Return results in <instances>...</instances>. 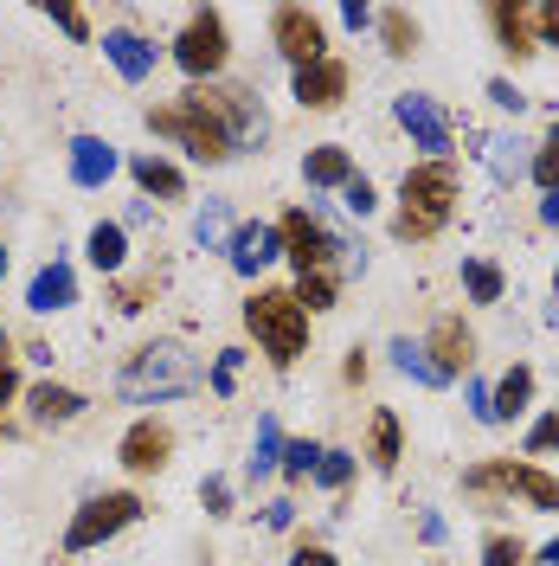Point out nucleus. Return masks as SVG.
<instances>
[{"label": "nucleus", "instance_id": "f704fd0d", "mask_svg": "<svg viewBox=\"0 0 559 566\" xmlns=\"http://www.w3.org/2000/svg\"><path fill=\"white\" fill-rule=\"evenodd\" d=\"M483 566H527L521 541H508V534H489V541H483Z\"/></svg>", "mask_w": 559, "mask_h": 566}, {"label": "nucleus", "instance_id": "5fc2aeb1", "mask_svg": "<svg viewBox=\"0 0 559 566\" xmlns=\"http://www.w3.org/2000/svg\"><path fill=\"white\" fill-rule=\"evenodd\" d=\"M553 283H559V271H553Z\"/></svg>", "mask_w": 559, "mask_h": 566}, {"label": "nucleus", "instance_id": "a878e982", "mask_svg": "<svg viewBox=\"0 0 559 566\" xmlns=\"http://www.w3.org/2000/svg\"><path fill=\"white\" fill-rule=\"evenodd\" d=\"M392 367H399V374H412L419 387H451V380H444V374L431 367V354H424V342H392Z\"/></svg>", "mask_w": 559, "mask_h": 566}, {"label": "nucleus", "instance_id": "58836bf2", "mask_svg": "<svg viewBox=\"0 0 559 566\" xmlns=\"http://www.w3.org/2000/svg\"><path fill=\"white\" fill-rule=\"evenodd\" d=\"M232 374H239V348L219 354V367H212V392H232Z\"/></svg>", "mask_w": 559, "mask_h": 566}, {"label": "nucleus", "instance_id": "ea45409f", "mask_svg": "<svg viewBox=\"0 0 559 566\" xmlns=\"http://www.w3.org/2000/svg\"><path fill=\"white\" fill-rule=\"evenodd\" d=\"M52 20H59V27H65L71 39H91V20H84L77 7H52Z\"/></svg>", "mask_w": 559, "mask_h": 566}, {"label": "nucleus", "instance_id": "a19ab883", "mask_svg": "<svg viewBox=\"0 0 559 566\" xmlns=\"http://www.w3.org/2000/svg\"><path fill=\"white\" fill-rule=\"evenodd\" d=\"M534 33L547 45H559V7H534Z\"/></svg>", "mask_w": 559, "mask_h": 566}, {"label": "nucleus", "instance_id": "2f4dec72", "mask_svg": "<svg viewBox=\"0 0 559 566\" xmlns=\"http://www.w3.org/2000/svg\"><path fill=\"white\" fill-rule=\"evenodd\" d=\"M315 458H321V444H315V438H289L277 470L289 476V483H303V476H315Z\"/></svg>", "mask_w": 559, "mask_h": 566}, {"label": "nucleus", "instance_id": "bb28decb", "mask_svg": "<svg viewBox=\"0 0 559 566\" xmlns=\"http://www.w3.org/2000/svg\"><path fill=\"white\" fill-rule=\"evenodd\" d=\"M283 463V431H277V419H257V438H251V476H271Z\"/></svg>", "mask_w": 559, "mask_h": 566}, {"label": "nucleus", "instance_id": "7c9ffc66", "mask_svg": "<svg viewBox=\"0 0 559 566\" xmlns=\"http://www.w3.org/2000/svg\"><path fill=\"white\" fill-rule=\"evenodd\" d=\"M463 290H470V303H502V271L489 258H470L463 264Z\"/></svg>", "mask_w": 559, "mask_h": 566}, {"label": "nucleus", "instance_id": "f3484780", "mask_svg": "<svg viewBox=\"0 0 559 566\" xmlns=\"http://www.w3.org/2000/svg\"><path fill=\"white\" fill-rule=\"evenodd\" d=\"M71 303H77V277H71L65 258H52V264L33 277V290H27V310H33V316H59V310H71Z\"/></svg>", "mask_w": 559, "mask_h": 566}, {"label": "nucleus", "instance_id": "7ed1b4c3", "mask_svg": "<svg viewBox=\"0 0 559 566\" xmlns=\"http://www.w3.org/2000/svg\"><path fill=\"white\" fill-rule=\"evenodd\" d=\"M245 328L257 335V348L271 354V367H296L309 348V316L296 303V290H257L245 303Z\"/></svg>", "mask_w": 559, "mask_h": 566}, {"label": "nucleus", "instance_id": "393cba45", "mask_svg": "<svg viewBox=\"0 0 559 566\" xmlns=\"http://www.w3.org/2000/svg\"><path fill=\"white\" fill-rule=\"evenodd\" d=\"M367 458H373V470H399V419H392V412H373Z\"/></svg>", "mask_w": 559, "mask_h": 566}, {"label": "nucleus", "instance_id": "603ef678", "mask_svg": "<svg viewBox=\"0 0 559 566\" xmlns=\"http://www.w3.org/2000/svg\"><path fill=\"white\" fill-rule=\"evenodd\" d=\"M0 277H7V245H0Z\"/></svg>", "mask_w": 559, "mask_h": 566}, {"label": "nucleus", "instance_id": "09e8293b", "mask_svg": "<svg viewBox=\"0 0 559 566\" xmlns=\"http://www.w3.org/2000/svg\"><path fill=\"white\" fill-rule=\"evenodd\" d=\"M540 219H547V226H559V187L547 193V200H540Z\"/></svg>", "mask_w": 559, "mask_h": 566}, {"label": "nucleus", "instance_id": "49530a36", "mask_svg": "<svg viewBox=\"0 0 559 566\" xmlns=\"http://www.w3.org/2000/svg\"><path fill=\"white\" fill-rule=\"evenodd\" d=\"M470 399H476V419L495 424V406H489V387H470Z\"/></svg>", "mask_w": 559, "mask_h": 566}, {"label": "nucleus", "instance_id": "aec40b11", "mask_svg": "<svg viewBox=\"0 0 559 566\" xmlns=\"http://www.w3.org/2000/svg\"><path fill=\"white\" fill-rule=\"evenodd\" d=\"M489 27L495 39H502V52H515V59H527L534 52V7H489Z\"/></svg>", "mask_w": 559, "mask_h": 566}, {"label": "nucleus", "instance_id": "a18cd8bd", "mask_svg": "<svg viewBox=\"0 0 559 566\" xmlns=\"http://www.w3.org/2000/svg\"><path fill=\"white\" fill-rule=\"evenodd\" d=\"M13 392H20V374H13V360H0V406H7Z\"/></svg>", "mask_w": 559, "mask_h": 566}, {"label": "nucleus", "instance_id": "39448f33", "mask_svg": "<svg viewBox=\"0 0 559 566\" xmlns=\"http://www.w3.org/2000/svg\"><path fill=\"white\" fill-rule=\"evenodd\" d=\"M148 129L155 136H168V142H180L193 161H207V168H219V161H232V142H225V129L212 123L207 109H193L187 97L180 104H168V109H148Z\"/></svg>", "mask_w": 559, "mask_h": 566}, {"label": "nucleus", "instance_id": "4c0bfd02", "mask_svg": "<svg viewBox=\"0 0 559 566\" xmlns=\"http://www.w3.org/2000/svg\"><path fill=\"white\" fill-rule=\"evenodd\" d=\"M527 451H559V412H553V419H540L534 431H527Z\"/></svg>", "mask_w": 559, "mask_h": 566}, {"label": "nucleus", "instance_id": "20e7f679", "mask_svg": "<svg viewBox=\"0 0 559 566\" xmlns=\"http://www.w3.org/2000/svg\"><path fill=\"white\" fill-rule=\"evenodd\" d=\"M141 515V495L136 490H109V495H91L77 515H71V528H65V554H91V547H104L109 534H123V528H136Z\"/></svg>", "mask_w": 559, "mask_h": 566}, {"label": "nucleus", "instance_id": "f257e3e1", "mask_svg": "<svg viewBox=\"0 0 559 566\" xmlns=\"http://www.w3.org/2000/svg\"><path fill=\"white\" fill-rule=\"evenodd\" d=\"M207 387V367H200V354L175 342V335H161V342H141L129 360H123V374H116V392L129 399V406H161V399H187V392Z\"/></svg>", "mask_w": 559, "mask_h": 566}, {"label": "nucleus", "instance_id": "6ab92c4d", "mask_svg": "<svg viewBox=\"0 0 559 566\" xmlns=\"http://www.w3.org/2000/svg\"><path fill=\"white\" fill-rule=\"evenodd\" d=\"M109 175H116V148H109L104 136L71 142V180H77V187H104Z\"/></svg>", "mask_w": 559, "mask_h": 566}, {"label": "nucleus", "instance_id": "6e6552de", "mask_svg": "<svg viewBox=\"0 0 559 566\" xmlns=\"http://www.w3.org/2000/svg\"><path fill=\"white\" fill-rule=\"evenodd\" d=\"M277 239H283V258L296 264V277H309V271H335V251H348L321 219H309V212L296 207V212H283V226H277Z\"/></svg>", "mask_w": 559, "mask_h": 566}, {"label": "nucleus", "instance_id": "9d476101", "mask_svg": "<svg viewBox=\"0 0 559 566\" xmlns=\"http://www.w3.org/2000/svg\"><path fill=\"white\" fill-rule=\"evenodd\" d=\"M463 490H515V495H527L534 509H547V515L559 509V483L547 470H534V463H483V470L463 476Z\"/></svg>", "mask_w": 559, "mask_h": 566}, {"label": "nucleus", "instance_id": "4be33fe9", "mask_svg": "<svg viewBox=\"0 0 559 566\" xmlns=\"http://www.w3.org/2000/svg\"><path fill=\"white\" fill-rule=\"evenodd\" d=\"M303 175H309V187H348L354 180V155L348 148H335V142H328V148H309V155H303Z\"/></svg>", "mask_w": 559, "mask_h": 566}, {"label": "nucleus", "instance_id": "c85d7f7f", "mask_svg": "<svg viewBox=\"0 0 559 566\" xmlns=\"http://www.w3.org/2000/svg\"><path fill=\"white\" fill-rule=\"evenodd\" d=\"M193 239L200 245H232V212H225V200H207V207L193 212Z\"/></svg>", "mask_w": 559, "mask_h": 566}, {"label": "nucleus", "instance_id": "72a5a7b5", "mask_svg": "<svg viewBox=\"0 0 559 566\" xmlns=\"http://www.w3.org/2000/svg\"><path fill=\"white\" fill-rule=\"evenodd\" d=\"M348 476H354V458H348V451H321V458H315V483H321V490H341Z\"/></svg>", "mask_w": 559, "mask_h": 566}, {"label": "nucleus", "instance_id": "b1692460", "mask_svg": "<svg viewBox=\"0 0 559 566\" xmlns=\"http://www.w3.org/2000/svg\"><path fill=\"white\" fill-rule=\"evenodd\" d=\"M527 399H534V374H527V367H508V374H502V387H489L495 424H502V419H515V412H521Z\"/></svg>", "mask_w": 559, "mask_h": 566}, {"label": "nucleus", "instance_id": "864d4df0", "mask_svg": "<svg viewBox=\"0 0 559 566\" xmlns=\"http://www.w3.org/2000/svg\"><path fill=\"white\" fill-rule=\"evenodd\" d=\"M0 360H7V328H0Z\"/></svg>", "mask_w": 559, "mask_h": 566}, {"label": "nucleus", "instance_id": "ddd939ff", "mask_svg": "<svg viewBox=\"0 0 559 566\" xmlns=\"http://www.w3.org/2000/svg\"><path fill=\"white\" fill-rule=\"evenodd\" d=\"M424 354H431V367H437L444 380H456V374L476 360V335L463 328V316H437V322H431V342H424Z\"/></svg>", "mask_w": 559, "mask_h": 566}, {"label": "nucleus", "instance_id": "dca6fc26", "mask_svg": "<svg viewBox=\"0 0 559 566\" xmlns=\"http://www.w3.org/2000/svg\"><path fill=\"white\" fill-rule=\"evenodd\" d=\"M84 392L77 387H59V380H39V387H27V419L33 424H71V419H84Z\"/></svg>", "mask_w": 559, "mask_h": 566}, {"label": "nucleus", "instance_id": "c03bdc74", "mask_svg": "<svg viewBox=\"0 0 559 566\" xmlns=\"http://www.w3.org/2000/svg\"><path fill=\"white\" fill-rule=\"evenodd\" d=\"M341 20H348L354 33H360V27H373V7H360V0H348V7H341Z\"/></svg>", "mask_w": 559, "mask_h": 566}, {"label": "nucleus", "instance_id": "423d86ee", "mask_svg": "<svg viewBox=\"0 0 559 566\" xmlns=\"http://www.w3.org/2000/svg\"><path fill=\"white\" fill-rule=\"evenodd\" d=\"M225 59H232V39H225V13L219 7H200L187 27H180L175 39V65L193 77V84H212L219 71H225Z\"/></svg>", "mask_w": 559, "mask_h": 566}, {"label": "nucleus", "instance_id": "5701e85b", "mask_svg": "<svg viewBox=\"0 0 559 566\" xmlns=\"http://www.w3.org/2000/svg\"><path fill=\"white\" fill-rule=\"evenodd\" d=\"M84 251H91V264L97 271H123L129 264V239H123V226H91V239H84Z\"/></svg>", "mask_w": 559, "mask_h": 566}, {"label": "nucleus", "instance_id": "8fccbe9b", "mask_svg": "<svg viewBox=\"0 0 559 566\" xmlns=\"http://www.w3.org/2000/svg\"><path fill=\"white\" fill-rule=\"evenodd\" d=\"M540 560H547V566H559V541H547V547H540Z\"/></svg>", "mask_w": 559, "mask_h": 566}, {"label": "nucleus", "instance_id": "412c9836", "mask_svg": "<svg viewBox=\"0 0 559 566\" xmlns=\"http://www.w3.org/2000/svg\"><path fill=\"white\" fill-rule=\"evenodd\" d=\"M129 175H136L141 193H161V200H180V193H187V175H180L175 161H161V155H136Z\"/></svg>", "mask_w": 559, "mask_h": 566}, {"label": "nucleus", "instance_id": "2eb2a0df", "mask_svg": "<svg viewBox=\"0 0 559 566\" xmlns=\"http://www.w3.org/2000/svg\"><path fill=\"white\" fill-rule=\"evenodd\" d=\"M348 97V65L341 59H321V65L296 71V104L303 109H335Z\"/></svg>", "mask_w": 559, "mask_h": 566}, {"label": "nucleus", "instance_id": "9b49d317", "mask_svg": "<svg viewBox=\"0 0 559 566\" xmlns=\"http://www.w3.org/2000/svg\"><path fill=\"white\" fill-rule=\"evenodd\" d=\"M392 116H399V129L419 142L431 161H444V155H451V116L437 109V97H419V91H405V97L392 104Z\"/></svg>", "mask_w": 559, "mask_h": 566}, {"label": "nucleus", "instance_id": "c9c22d12", "mask_svg": "<svg viewBox=\"0 0 559 566\" xmlns=\"http://www.w3.org/2000/svg\"><path fill=\"white\" fill-rule=\"evenodd\" d=\"M341 207H348L354 219H367V212H373V180H367V175H354L348 187H341Z\"/></svg>", "mask_w": 559, "mask_h": 566}, {"label": "nucleus", "instance_id": "f8f14e48", "mask_svg": "<svg viewBox=\"0 0 559 566\" xmlns=\"http://www.w3.org/2000/svg\"><path fill=\"white\" fill-rule=\"evenodd\" d=\"M168 451H175V431L161 419H136L123 431V444H116V463L129 476H155V470H168Z\"/></svg>", "mask_w": 559, "mask_h": 566}, {"label": "nucleus", "instance_id": "79ce46f5", "mask_svg": "<svg viewBox=\"0 0 559 566\" xmlns=\"http://www.w3.org/2000/svg\"><path fill=\"white\" fill-rule=\"evenodd\" d=\"M489 97H495L502 109H515V116H521V104H527V97L515 91V84H508V77H495V84H489Z\"/></svg>", "mask_w": 559, "mask_h": 566}, {"label": "nucleus", "instance_id": "f03ea898", "mask_svg": "<svg viewBox=\"0 0 559 566\" xmlns=\"http://www.w3.org/2000/svg\"><path fill=\"white\" fill-rule=\"evenodd\" d=\"M451 207H456V168H451V161L405 168L392 232H399V239H437V232H444V219H451Z\"/></svg>", "mask_w": 559, "mask_h": 566}, {"label": "nucleus", "instance_id": "473e14b6", "mask_svg": "<svg viewBox=\"0 0 559 566\" xmlns=\"http://www.w3.org/2000/svg\"><path fill=\"white\" fill-rule=\"evenodd\" d=\"M534 180H540L547 193L559 187V123L547 129V136H540V155H534Z\"/></svg>", "mask_w": 559, "mask_h": 566}, {"label": "nucleus", "instance_id": "cd10ccee", "mask_svg": "<svg viewBox=\"0 0 559 566\" xmlns=\"http://www.w3.org/2000/svg\"><path fill=\"white\" fill-rule=\"evenodd\" d=\"M373 20H380L386 52H392V59H412V52H419V20H405L399 7H386V13H373Z\"/></svg>", "mask_w": 559, "mask_h": 566}, {"label": "nucleus", "instance_id": "a211bd4d", "mask_svg": "<svg viewBox=\"0 0 559 566\" xmlns=\"http://www.w3.org/2000/svg\"><path fill=\"white\" fill-rule=\"evenodd\" d=\"M104 59L123 71V84H141V77L155 71V45L141 33H123V27H116V33H104Z\"/></svg>", "mask_w": 559, "mask_h": 566}, {"label": "nucleus", "instance_id": "1a4fd4ad", "mask_svg": "<svg viewBox=\"0 0 559 566\" xmlns=\"http://www.w3.org/2000/svg\"><path fill=\"white\" fill-rule=\"evenodd\" d=\"M271 39H277V52L296 71H309L328 59V33H321V20H315L309 7H277L271 13Z\"/></svg>", "mask_w": 559, "mask_h": 566}, {"label": "nucleus", "instance_id": "37998d69", "mask_svg": "<svg viewBox=\"0 0 559 566\" xmlns=\"http://www.w3.org/2000/svg\"><path fill=\"white\" fill-rule=\"evenodd\" d=\"M289 566H335V554H328V547H296Z\"/></svg>", "mask_w": 559, "mask_h": 566}, {"label": "nucleus", "instance_id": "4468645a", "mask_svg": "<svg viewBox=\"0 0 559 566\" xmlns=\"http://www.w3.org/2000/svg\"><path fill=\"white\" fill-rule=\"evenodd\" d=\"M225 258H232V271H239V277H257L264 264H277V258H283L277 226H264V219H257V226H239V232H232V245H225Z\"/></svg>", "mask_w": 559, "mask_h": 566}, {"label": "nucleus", "instance_id": "c756f323", "mask_svg": "<svg viewBox=\"0 0 559 566\" xmlns=\"http://www.w3.org/2000/svg\"><path fill=\"white\" fill-rule=\"evenodd\" d=\"M335 271H309V277H296V303H303V316H321V310H335Z\"/></svg>", "mask_w": 559, "mask_h": 566}, {"label": "nucleus", "instance_id": "3c124183", "mask_svg": "<svg viewBox=\"0 0 559 566\" xmlns=\"http://www.w3.org/2000/svg\"><path fill=\"white\" fill-rule=\"evenodd\" d=\"M547 322H553V328H559V303H553V310H547Z\"/></svg>", "mask_w": 559, "mask_h": 566}, {"label": "nucleus", "instance_id": "0eeeda50", "mask_svg": "<svg viewBox=\"0 0 559 566\" xmlns=\"http://www.w3.org/2000/svg\"><path fill=\"white\" fill-rule=\"evenodd\" d=\"M187 104L207 109L212 123L225 129V142H232V148L264 136V109H257V97H251L245 84H193V91H187Z\"/></svg>", "mask_w": 559, "mask_h": 566}, {"label": "nucleus", "instance_id": "e433bc0d", "mask_svg": "<svg viewBox=\"0 0 559 566\" xmlns=\"http://www.w3.org/2000/svg\"><path fill=\"white\" fill-rule=\"evenodd\" d=\"M200 502H207V515H232V483L225 476H207L200 483Z\"/></svg>", "mask_w": 559, "mask_h": 566}, {"label": "nucleus", "instance_id": "de8ad7c7", "mask_svg": "<svg viewBox=\"0 0 559 566\" xmlns=\"http://www.w3.org/2000/svg\"><path fill=\"white\" fill-rule=\"evenodd\" d=\"M289 515H296V502H271V515H264V522H271V528H289Z\"/></svg>", "mask_w": 559, "mask_h": 566}]
</instances>
